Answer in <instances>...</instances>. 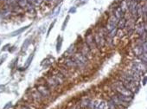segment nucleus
Returning a JSON list of instances; mask_svg holds the SVG:
<instances>
[{
    "label": "nucleus",
    "instance_id": "f257e3e1",
    "mask_svg": "<svg viewBox=\"0 0 147 109\" xmlns=\"http://www.w3.org/2000/svg\"><path fill=\"white\" fill-rule=\"evenodd\" d=\"M114 88L118 94L117 96L120 100H122V101H124L126 102H129L132 99L133 93L131 92L130 90H128L127 88L123 85V83L118 81V82L114 84Z\"/></svg>",
    "mask_w": 147,
    "mask_h": 109
},
{
    "label": "nucleus",
    "instance_id": "f03ea898",
    "mask_svg": "<svg viewBox=\"0 0 147 109\" xmlns=\"http://www.w3.org/2000/svg\"><path fill=\"white\" fill-rule=\"evenodd\" d=\"M132 70L133 72H135L136 74L140 75V74H142L145 71V67H144L142 62H136L132 66Z\"/></svg>",
    "mask_w": 147,
    "mask_h": 109
},
{
    "label": "nucleus",
    "instance_id": "7ed1b4c3",
    "mask_svg": "<svg viewBox=\"0 0 147 109\" xmlns=\"http://www.w3.org/2000/svg\"><path fill=\"white\" fill-rule=\"evenodd\" d=\"M74 61L77 65H83L85 63H87V59L83 54H76L74 58Z\"/></svg>",
    "mask_w": 147,
    "mask_h": 109
},
{
    "label": "nucleus",
    "instance_id": "20e7f679",
    "mask_svg": "<svg viewBox=\"0 0 147 109\" xmlns=\"http://www.w3.org/2000/svg\"><path fill=\"white\" fill-rule=\"evenodd\" d=\"M94 42H95L98 47H102L104 45L105 41H104V38L102 37V36L97 34V35L95 36V38H94Z\"/></svg>",
    "mask_w": 147,
    "mask_h": 109
},
{
    "label": "nucleus",
    "instance_id": "39448f33",
    "mask_svg": "<svg viewBox=\"0 0 147 109\" xmlns=\"http://www.w3.org/2000/svg\"><path fill=\"white\" fill-rule=\"evenodd\" d=\"M124 11L122 10V8H120V6H119L116 10H115V17L117 19H120V18H123V15H124Z\"/></svg>",
    "mask_w": 147,
    "mask_h": 109
},
{
    "label": "nucleus",
    "instance_id": "423d86ee",
    "mask_svg": "<svg viewBox=\"0 0 147 109\" xmlns=\"http://www.w3.org/2000/svg\"><path fill=\"white\" fill-rule=\"evenodd\" d=\"M126 20L125 18H120V19L118 21L117 23V25H118V29H123L126 27Z\"/></svg>",
    "mask_w": 147,
    "mask_h": 109
},
{
    "label": "nucleus",
    "instance_id": "0eeeda50",
    "mask_svg": "<svg viewBox=\"0 0 147 109\" xmlns=\"http://www.w3.org/2000/svg\"><path fill=\"white\" fill-rule=\"evenodd\" d=\"M105 107H106V103L104 101H100L99 103L95 104L94 109H105Z\"/></svg>",
    "mask_w": 147,
    "mask_h": 109
},
{
    "label": "nucleus",
    "instance_id": "6e6552de",
    "mask_svg": "<svg viewBox=\"0 0 147 109\" xmlns=\"http://www.w3.org/2000/svg\"><path fill=\"white\" fill-rule=\"evenodd\" d=\"M27 28H28V26H27V27H24V28L20 29H18V30H17V31H15V32H13V33H12V35H11V36H17V35H19V34H20V33H22L24 30H25V29H26Z\"/></svg>",
    "mask_w": 147,
    "mask_h": 109
},
{
    "label": "nucleus",
    "instance_id": "1a4fd4ad",
    "mask_svg": "<svg viewBox=\"0 0 147 109\" xmlns=\"http://www.w3.org/2000/svg\"><path fill=\"white\" fill-rule=\"evenodd\" d=\"M42 1H43V0H35V1H34V4L40 5V4H42Z\"/></svg>",
    "mask_w": 147,
    "mask_h": 109
},
{
    "label": "nucleus",
    "instance_id": "9d476101",
    "mask_svg": "<svg viewBox=\"0 0 147 109\" xmlns=\"http://www.w3.org/2000/svg\"><path fill=\"white\" fill-rule=\"evenodd\" d=\"M10 105H11V104H10V103H9V104H8V105H6V106H5V107H4V109H7V108H8V107H9V106H10Z\"/></svg>",
    "mask_w": 147,
    "mask_h": 109
},
{
    "label": "nucleus",
    "instance_id": "9b49d317",
    "mask_svg": "<svg viewBox=\"0 0 147 109\" xmlns=\"http://www.w3.org/2000/svg\"><path fill=\"white\" fill-rule=\"evenodd\" d=\"M46 1H48V2H50V1H52V0H46Z\"/></svg>",
    "mask_w": 147,
    "mask_h": 109
},
{
    "label": "nucleus",
    "instance_id": "f8f14e48",
    "mask_svg": "<svg viewBox=\"0 0 147 109\" xmlns=\"http://www.w3.org/2000/svg\"><path fill=\"white\" fill-rule=\"evenodd\" d=\"M0 44H1V42H0Z\"/></svg>",
    "mask_w": 147,
    "mask_h": 109
}]
</instances>
